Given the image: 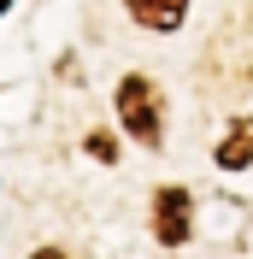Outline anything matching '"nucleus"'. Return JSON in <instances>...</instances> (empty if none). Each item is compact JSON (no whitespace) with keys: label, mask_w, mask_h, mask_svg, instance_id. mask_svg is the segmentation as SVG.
<instances>
[{"label":"nucleus","mask_w":253,"mask_h":259,"mask_svg":"<svg viewBox=\"0 0 253 259\" xmlns=\"http://www.w3.org/2000/svg\"><path fill=\"white\" fill-rule=\"evenodd\" d=\"M118 118H124V130L136 136V142L159 147V136H165V112H159V95L147 77H124L118 82Z\"/></svg>","instance_id":"obj_1"},{"label":"nucleus","mask_w":253,"mask_h":259,"mask_svg":"<svg viewBox=\"0 0 253 259\" xmlns=\"http://www.w3.org/2000/svg\"><path fill=\"white\" fill-rule=\"evenodd\" d=\"M189 218H194L189 189H159V200H153V230H159V242H165V247H183V242H189Z\"/></svg>","instance_id":"obj_2"},{"label":"nucleus","mask_w":253,"mask_h":259,"mask_svg":"<svg viewBox=\"0 0 253 259\" xmlns=\"http://www.w3.org/2000/svg\"><path fill=\"white\" fill-rule=\"evenodd\" d=\"M124 6H130L136 24H147V30H177L183 12H189V0H124Z\"/></svg>","instance_id":"obj_3"},{"label":"nucleus","mask_w":253,"mask_h":259,"mask_svg":"<svg viewBox=\"0 0 253 259\" xmlns=\"http://www.w3.org/2000/svg\"><path fill=\"white\" fill-rule=\"evenodd\" d=\"M218 165H224V171H241V165H253V124H236L230 136H224Z\"/></svg>","instance_id":"obj_4"},{"label":"nucleus","mask_w":253,"mask_h":259,"mask_svg":"<svg viewBox=\"0 0 253 259\" xmlns=\"http://www.w3.org/2000/svg\"><path fill=\"white\" fill-rule=\"evenodd\" d=\"M89 153H95V159H118V147H112V136H89Z\"/></svg>","instance_id":"obj_5"},{"label":"nucleus","mask_w":253,"mask_h":259,"mask_svg":"<svg viewBox=\"0 0 253 259\" xmlns=\"http://www.w3.org/2000/svg\"><path fill=\"white\" fill-rule=\"evenodd\" d=\"M35 259H65V253H53V247H41V253H35Z\"/></svg>","instance_id":"obj_6"}]
</instances>
